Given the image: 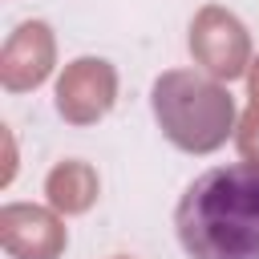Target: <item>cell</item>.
Listing matches in <instances>:
<instances>
[{
	"label": "cell",
	"mask_w": 259,
	"mask_h": 259,
	"mask_svg": "<svg viewBox=\"0 0 259 259\" xmlns=\"http://www.w3.org/2000/svg\"><path fill=\"white\" fill-rule=\"evenodd\" d=\"M190 259H259V166H210L174 206Z\"/></svg>",
	"instance_id": "1"
}]
</instances>
